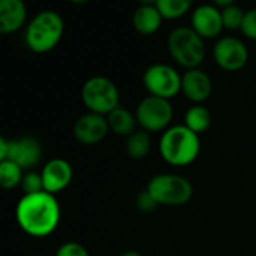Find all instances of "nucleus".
Wrapping results in <instances>:
<instances>
[{"label":"nucleus","mask_w":256,"mask_h":256,"mask_svg":"<svg viewBox=\"0 0 256 256\" xmlns=\"http://www.w3.org/2000/svg\"><path fill=\"white\" fill-rule=\"evenodd\" d=\"M15 218L20 228L30 237L42 238L51 236L62 218L60 204L54 195L40 192L22 195L15 208Z\"/></svg>","instance_id":"1"},{"label":"nucleus","mask_w":256,"mask_h":256,"mask_svg":"<svg viewBox=\"0 0 256 256\" xmlns=\"http://www.w3.org/2000/svg\"><path fill=\"white\" fill-rule=\"evenodd\" d=\"M201 152L200 135L184 124L168 128L159 140V153L162 159L172 166H186L196 160Z\"/></svg>","instance_id":"2"},{"label":"nucleus","mask_w":256,"mask_h":256,"mask_svg":"<svg viewBox=\"0 0 256 256\" xmlns=\"http://www.w3.org/2000/svg\"><path fill=\"white\" fill-rule=\"evenodd\" d=\"M63 32V18L56 10H42L26 27V45L36 54L50 52L62 40Z\"/></svg>","instance_id":"3"},{"label":"nucleus","mask_w":256,"mask_h":256,"mask_svg":"<svg viewBox=\"0 0 256 256\" xmlns=\"http://www.w3.org/2000/svg\"><path fill=\"white\" fill-rule=\"evenodd\" d=\"M166 46L176 63L186 70L198 69L206 58L204 39L192 27H176L168 36Z\"/></svg>","instance_id":"4"},{"label":"nucleus","mask_w":256,"mask_h":256,"mask_svg":"<svg viewBox=\"0 0 256 256\" xmlns=\"http://www.w3.org/2000/svg\"><path fill=\"white\" fill-rule=\"evenodd\" d=\"M147 190L159 206H170V207L184 206L194 196L192 183L186 177L178 174L154 176L148 182Z\"/></svg>","instance_id":"5"},{"label":"nucleus","mask_w":256,"mask_h":256,"mask_svg":"<svg viewBox=\"0 0 256 256\" xmlns=\"http://www.w3.org/2000/svg\"><path fill=\"white\" fill-rule=\"evenodd\" d=\"M81 99L88 112L106 117L120 105V92L110 78L92 76L82 84Z\"/></svg>","instance_id":"6"},{"label":"nucleus","mask_w":256,"mask_h":256,"mask_svg":"<svg viewBox=\"0 0 256 256\" xmlns=\"http://www.w3.org/2000/svg\"><path fill=\"white\" fill-rule=\"evenodd\" d=\"M142 84L148 96L171 100L182 92V75L170 64L156 63L144 70Z\"/></svg>","instance_id":"7"},{"label":"nucleus","mask_w":256,"mask_h":256,"mask_svg":"<svg viewBox=\"0 0 256 256\" xmlns=\"http://www.w3.org/2000/svg\"><path fill=\"white\" fill-rule=\"evenodd\" d=\"M174 111L170 100L156 98V96H146L135 110V117L138 124L142 130L152 132H165L170 128L172 120Z\"/></svg>","instance_id":"8"},{"label":"nucleus","mask_w":256,"mask_h":256,"mask_svg":"<svg viewBox=\"0 0 256 256\" xmlns=\"http://www.w3.org/2000/svg\"><path fill=\"white\" fill-rule=\"evenodd\" d=\"M42 159V146L33 136H21L15 140L0 138V162L10 160L24 171L36 166Z\"/></svg>","instance_id":"9"},{"label":"nucleus","mask_w":256,"mask_h":256,"mask_svg":"<svg viewBox=\"0 0 256 256\" xmlns=\"http://www.w3.org/2000/svg\"><path fill=\"white\" fill-rule=\"evenodd\" d=\"M213 58L220 69L226 72H237L246 66L249 60V50L242 39L225 36L214 44Z\"/></svg>","instance_id":"10"},{"label":"nucleus","mask_w":256,"mask_h":256,"mask_svg":"<svg viewBox=\"0 0 256 256\" xmlns=\"http://www.w3.org/2000/svg\"><path fill=\"white\" fill-rule=\"evenodd\" d=\"M110 130L105 116L87 112L81 116L74 124V136L84 146H94L100 142Z\"/></svg>","instance_id":"11"},{"label":"nucleus","mask_w":256,"mask_h":256,"mask_svg":"<svg viewBox=\"0 0 256 256\" xmlns=\"http://www.w3.org/2000/svg\"><path fill=\"white\" fill-rule=\"evenodd\" d=\"M190 27L202 39H213L224 30L222 12L214 4H201L194 9Z\"/></svg>","instance_id":"12"},{"label":"nucleus","mask_w":256,"mask_h":256,"mask_svg":"<svg viewBox=\"0 0 256 256\" xmlns=\"http://www.w3.org/2000/svg\"><path fill=\"white\" fill-rule=\"evenodd\" d=\"M44 180V189L46 194L56 196V194L64 190L74 178V168L72 165L60 158L51 159L40 171Z\"/></svg>","instance_id":"13"},{"label":"nucleus","mask_w":256,"mask_h":256,"mask_svg":"<svg viewBox=\"0 0 256 256\" xmlns=\"http://www.w3.org/2000/svg\"><path fill=\"white\" fill-rule=\"evenodd\" d=\"M212 92V78L202 69H190L182 75V93L195 105H201L202 102H206L210 98Z\"/></svg>","instance_id":"14"},{"label":"nucleus","mask_w":256,"mask_h":256,"mask_svg":"<svg viewBox=\"0 0 256 256\" xmlns=\"http://www.w3.org/2000/svg\"><path fill=\"white\" fill-rule=\"evenodd\" d=\"M27 20V8L21 0L0 2V33L9 34L20 30Z\"/></svg>","instance_id":"15"},{"label":"nucleus","mask_w":256,"mask_h":256,"mask_svg":"<svg viewBox=\"0 0 256 256\" xmlns=\"http://www.w3.org/2000/svg\"><path fill=\"white\" fill-rule=\"evenodd\" d=\"M162 21H164V18H162L159 9L156 8V2L141 3L132 15V24H134L135 30L144 36H150V34L156 33L160 28Z\"/></svg>","instance_id":"16"},{"label":"nucleus","mask_w":256,"mask_h":256,"mask_svg":"<svg viewBox=\"0 0 256 256\" xmlns=\"http://www.w3.org/2000/svg\"><path fill=\"white\" fill-rule=\"evenodd\" d=\"M106 120H108L110 130L120 136H130L138 124L135 114L122 105H118L114 111H111L106 116Z\"/></svg>","instance_id":"17"},{"label":"nucleus","mask_w":256,"mask_h":256,"mask_svg":"<svg viewBox=\"0 0 256 256\" xmlns=\"http://www.w3.org/2000/svg\"><path fill=\"white\" fill-rule=\"evenodd\" d=\"M212 124V112L204 105H194L184 114V126L201 135L208 130Z\"/></svg>","instance_id":"18"},{"label":"nucleus","mask_w":256,"mask_h":256,"mask_svg":"<svg viewBox=\"0 0 256 256\" xmlns=\"http://www.w3.org/2000/svg\"><path fill=\"white\" fill-rule=\"evenodd\" d=\"M152 148V138L150 134L146 130H135L126 140V154L134 160L144 159Z\"/></svg>","instance_id":"19"},{"label":"nucleus","mask_w":256,"mask_h":256,"mask_svg":"<svg viewBox=\"0 0 256 256\" xmlns=\"http://www.w3.org/2000/svg\"><path fill=\"white\" fill-rule=\"evenodd\" d=\"M156 8L159 9L164 20H177L189 12L192 8L190 0H156Z\"/></svg>","instance_id":"20"},{"label":"nucleus","mask_w":256,"mask_h":256,"mask_svg":"<svg viewBox=\"0 0 256 256\" xmlns=\"http://www.w3.org/2000/svg\"><path fill=\"white\" fill-rule=\"evenodd\" d=\"M24 174V170L10 160L0 162V186L3 189H14L16 186H21Z\"/></svg>","instance_id":"21"},{"label":"nucleus","mask_w":256,"mask_h":256,"mask_svg":"<svg viewBox=\"0 0 256 256\" xmlns=\"http://www.w3.org/2000/svg\"><path fill=\"white\" fill-rule=\"evenodd\" d=\"M220 12H222L224 28H226V30H240L242 28L244 14H246V10H243V8L232 3L225 9H220Z\"/></svg>","instance_id":"22"},{"label":"nucleus","mask_w":256,"mask_h":256,"mask_svg":"<svg viewBox=\"0 0 256 256\" xmlns=\"http://www.w3.org/2000/svg\"><path fill=\"white\" fill-rule=\"evenodd\" d=\"M21 189L24 190V195H34V194L45 192L42 174L34 172V171L26 172L22 177V182H21Z\"/></svg>","instance_id":"23"},{"label":"nucleus","mask_w":256,"mask_h":256,"mask_svg":"<svg viewBox=\"0 0 256 256\" xmlns=\"http://www.w3.org/2000/svg\"><path fill=\"white\" fill-rule=\"evenodd\" d=\"M240 30L248 39L256 40V8L246 10L244 20H243V24H242Z\"/></svg>","instance_id":"24"},{"label":"nucleus","mask_w":256,"mask_h":256,"mask_svg":"<svg viewBox=\"0 0 256 256\" xmlns=\"http://www.w3.org/2000/svg\"><path fill=\"white\" fill-rule=\"evenodd\" d=\"M56 256H90L87 249L76 243V242H68L64 244H62L57 252H56Z\"/></svg>","instance_id":"25"},{"label":"nucleus","mask_w":256,"mask_h":256,"mask_svg":"<svg viewBox=\"0 0 256 256\" xmlns=\"http://www.w3.org/2000/svg\"><path fill=\"white\" fill-rule=\"evenodd\" d=\"M136 207L140 212L142 213H150L153 210H156L159 207V204L156 202V200L150 195V192L146 189V190H141L136 196Z\"/></svg>","instance_id":"26"},{"label":"nucleus","mask_w":256,"mask_h":256,"mask_svg":"<svg viewBox=\"0 0 256 256\" xmlns=\"http://www.w3.org/2000/svg\"><path fill=\"white\" fill-rule=\"evenodd\" d=\"M120 256H142L140 252H136V250H128V252H124V254H122Z\"/></svg>","instance_id":"27"}]
</instances>
